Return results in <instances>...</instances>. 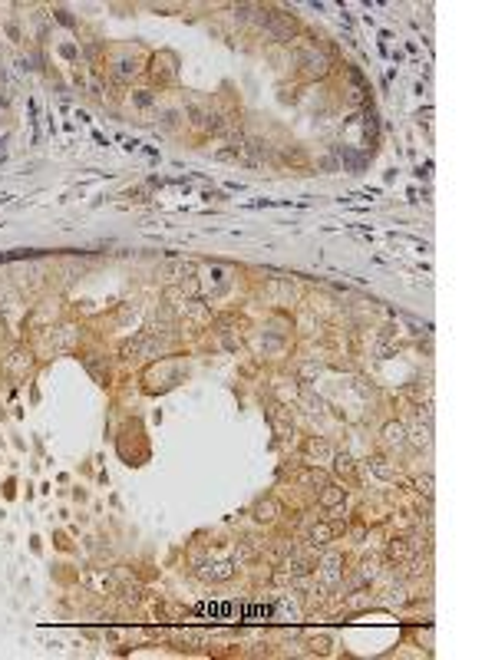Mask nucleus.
<instances>
[{
  "label": "nucleus",
  "instance_id": "3",
  "mask_svg": "<svg viewBox=\"0 0 495 660\" xmlns=\"http://www.w3.org/2000/svg\"><path fill=\"white\" fill-rule=\"evenodd\" d=\"M390 555H393V558H403V555H406V545H393V548H390Z\"/></svg>",
  "mask_w": 495,
  "mask_h": 660
},
{
  "label": "nucleus",
  "instance_id": "1",
  "mask_svg": "<svg viewBox=\"0 0 495 660\" xmlns=\"http://www.w3.org/2000/svg\"><path fill=\"white\" fill-rule=\"evenodd\" d=\"M310 538H314V541H317V545H323V541H327V538H330V528H327V525H320V528H314V532H310Z\"/></svg>",
  "mask_w": 495,
  "mask_h": 660
},
{
  "label": "nucleus",
  "instance_id": "2",
  "mask_svg": "<svg viewBox=\"0 0 495 660\" xmlns=\"http://www.w3.org/2000/svg\"><path fill=\"white\" fill-rule=\"evenodd\" d=\"M383 432H386V439H390V443H403V429H400V426H386Z\"/></svg>",
  "mask_w": 495,
  "mask_h": 660
}]
</instances>
